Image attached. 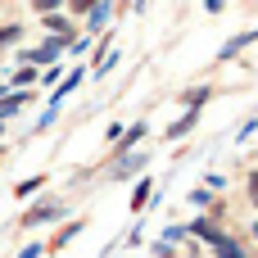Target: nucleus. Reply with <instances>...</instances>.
<instances>
[{
	"instance_id": "nucleus-9",
	"label": "nucleus",
	"mask_w": 258,
	"mask_h": 258,
	"mask_svg": "<svg viewBox=\"0 0 258 258\" xmlns=\"http://www.w3.org/2000/svg\"><path fill=\"white\" fill-rule=\"evenodd\" d=\"M249 195H254V204H258V177H254V181H249Z\"/></svg>"
},
{
	"instance_id": "nucleus-7",
	"label": "nucleus",
	"mask_w": 258,
	"mask_h": 258,
	"mask_svg": "<svg viewBox=\"0 0 258 258\" xmlns=\"http://www.w3.org/2000/svg\"><path fill=\"white\" fill-rule=\"evenodd\" d=\"M32 5H36L41 14H50V9H54V5H63V0H32Z\"/></svg>"
},
{
	"instance_id": "nucleus-5",
	"label": "nucleus",
	"mask_w": 258,
	"mask_h": 258,
	"mask_svg": "<svg viewBox=\"0 0 258 258\" xmlns=\"http://www.w3.org/2000/svg\"><path fill=\"white\" fill-rule=\"evenodd\" d=\"M190 122H195V113H186V118H181V122H172V132H168V136H181V132H186V127H190Z\"/></svg>"
},
{
	"instance_id": "nucleus-1",
	"label": "nucleus",
	"mask_w": 258,
	"mask_h": 258,
	"mask_svg": "<svg viewBox=\"0 0 258 258\" xmlns=\"http://www.w3.org/2000/svg\"><path fill=\"white\" fill-rule=\"evenodd\" d=\"M54 213H59V204H41V209H32L23 222H27V227H36V222H45V218H54Z\"/></svg>"
},
{
	"instance_id": "nucleus-6",
	"label": "nucleus",
	"mask_w": 258,
	"mask_h": 258,
	"mask_svg": "<svg viewBox=\"0 0 258 258\" xmlns=\"http://www.w3.org/2000/svg\"><path fill=\"white\" fill-rule=\"evenodd\" d=\"M100 0H73V14H86V9H95Z\"/></svg>"
},
{
	"instance_id": "nucleus-4",
	"label": "nucleus",
	"mask_w": 258,
	"mask_h": 258,
	"mask_svg": "<svg viewBox=\"0 0 258 258\" xmlns=\"http://www.w3.org/2000/svg\"><path fill=\"white\" fill-rule=\"evenodd\" d=\"M45 27H50V32H68V23H63L59 14H45Z\"/></svg>"
},
{
	"instance_id": "nucleus-8",
	"label": "nucleus",
	"mask_w": 258,
	"mask_h": 258,
	"mask_svg": "<svg viewBox=\"0 0 258 258\" xmlns=\"http://www.w3.org/2000/svg\"><path fill=\"white\" fill-rule=\"evenodd\" d=\"M14 36H18V27H5V32H0V45H5V41H14Z\"/></svg>"
},
{
	"instance_id": "nucleus-2",
	"label": "nucleus",
	"mask_w": 258,
	"mask_h": 258,
	"mask_svg": "<svg viewBox=\"0 0 258 258\" xmlns=\"http://www.w3.org/2000/svg\"><path fill=\"white\" fill-rule=\"evenodd\" d=\"M218 258H245V249H240L236 240H227V236H222V240H218Z\"/></svg>"
},
{
	"instance_id": "nucleus-3",
	"label": "nucleus",
	"mask_w": 258,
	"mask_h": 258,
	"mask_svg": "<svg viewBox=\"0 0 258 258\" xmlns=\"http://www.w3.org/2000/svg\"><path fill=\"white\" fill-rule=\"evenodd\" d=\"M195 236H204V240H213V245L222 240V231H218L213 222H195Z\"/></svg>"
},
{
	"instance_id": "nucleus-10",
	"label": "nucleus",
	"mask_w": 258,
	"mask_h": 258,
	"mask_svg": "<svg viewBox=\"0 0 258 258\" xmlns=\"http://www.w3.org/2000/svg\"><path fill=\"white\" fill-rule=\"evenodd\" d=\"M254 236H258V227H254Z\"/></svg>"
}]
</instances>
